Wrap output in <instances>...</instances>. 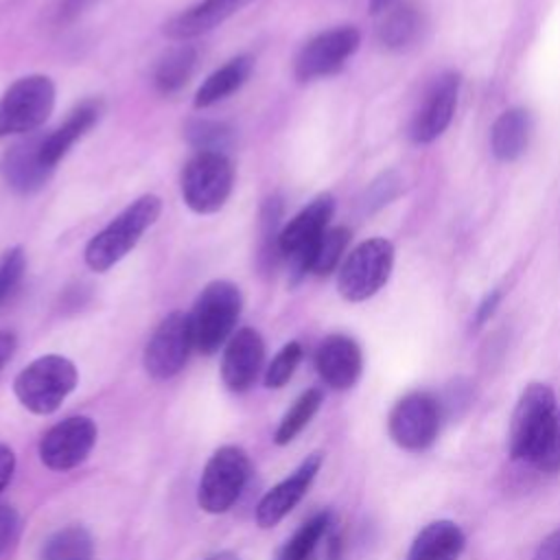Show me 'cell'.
<instances>
[{
  "instance_id": "4316f807",
  "label": "cell",
  "mask_w": 560,
  "mask_h": 560,
  "mask_svg": "<svg viewBox=\"0 0 560 560\" xmlns=\"http://www.w3.org/2000/svg\"><path fill=\"white\" fill-rule=\"evenodd\" d=\"M90 558H92V538L79 525L55 532L42 547V560H90Z\"/></svg>"
},
{
  "instance_id": "ba28073f",
  "label": "cell",
  "mask_w": 560,
  "mask_h": 560,
  "mask_svg": "<svg viewBox=\"0 0 560 560\" xmlns=\"http://www.w3.org/2000/svg\"><path fill=\"white\" fill-rule=\"evenodd\" d=\"M335 212V199L328 192L317 195L308 206H304L282 230L278 238L280 258L289 260L293 282H300L308 273L311 254L328 230V221Z\"/></svg>"
},
{
  "instance_id": "b9f144b4",
  "label": "cell",
  "mask_w": 560,
  "mask_h": 560,
  "mask_svg": "<svg viewBox=\"0 0 560 560\" xmlns=\"http://www.w3.org/2000/svg\"><path fill=\"white\" fill-rule=\"evenodd\" d=\"M306 560H315V558H313V556H311V558H306Z\"/></svg>"
},
{
  "instance_id": "3957f363",
  "label": "cell",
  "mask_w": 560,
  "mask_h": 560,
  "mask_svg": "<svg viewBox=\"0 0 560 560\" xmlns=\"http://www.w3.org/2000/svg\"><path fill=\"white\" fill-rule=\"evenodd\" d=\"M243 306L241 291L230 280H212L188 313L192 343L201 354H214L230 337Z\"/></svg>"
},
{
  "instance_id": "d6986e66",
  "label": "cell",
  "mask_w": 560,
  "mask_h": 560,
  "mask_svg": "<svg viewBox=\"0 0 560 560\" xmlns=\"http://www.w3.org/2000/svg\"><path fill=\"white\" fill-rule=\"evenodd\" d=\"M252 0H201L190 9L177 13L164 24V35L171 39H192L203 35L219 24H223L230 15L241 11Z\"/></svg>"
},
{
  "instance_id": "484cf974",
  "label": "cell",
  "mask_w": 560,
  "mask_h": 560,
  "mask_svg": "<svg viewBox=\"0 0 560 560\" xmlns=\"http://www.w3.org/2000/svg\"><path fill=\"white\" fill-rule=\"evenodd\" d=\"M280 219H282V199L271 195L260 206V245H258V265L265 273H271L278 265L280 249Z\"/></svg>"
},
{
  "instance_id": "9a60e30c",
  "label": "cell",
  "mask_w": 560,
  "mask_h": 560,
  "mask_svg": "<svg viewBox=\"0 0 560 560\" xmlns=\"http://www.w3.org/2000/svg\"><path fill=\"white\" fill-rule=\"evenodd\" d=\"M42 142L44 138L39 133H28L26 138L13 142L0 160L4 182L20 195L37 192L42 186H46L52 173V168L42 160Z\"/></svg>"
},
{
  "instance_id": "cb8c5ba5",
  "label": "cell",
  "mask_w": 560,
  "mask_h": 560,
  "mask_svg": "<svg viewBox=\"0 0 560 560\" xmlns=\"http://www.w3.org/2000/svg\"><path fill=\"white\" fill-rule=\"evenodd\" d=\"M422 11L413 4H396L385 13V20L378 26V42L389 50H402L422 35Z\"/></svg>"
},
{
  "instance_id": "4dcf8cb0",
  "label": "cell",
  "mask_w": 560,
  "mask_h": 560,
  "mask_svg": "<svg viewBox=\"0 0 560 560\" xmlns=\"http://www.w3.org/2000/svg\"><path fill=\"white\" fill-rule=\"evenodd\" d=\"M322 392L319 389H306L295 402L293 407L282 416L278 429H276V444H289L308 422L311 418L317 413L319 405H322Z\"/></svg>"
},
{
  "instance_id": "603a6c76",
  "label": "cell",
  "mask_w": 560,
  "mask_h": 560,
  "mask_svg": "<svg viewBox=\"0 0 560 560\" xmlns=\"http://www.w3.org/2000/svg\"><path fill=\"white\" fill-rule=\"evenodd\" d=\"M254 70V59L249 55H238L230 61H225L219 70H214L195 92L192 105L197 109L210 107L223 98H228L230 94H234L236 90H241V85L249 79Z\"/></svg>"
},
{
  "instance_id": "e0dca14e",
  "label": "cell",
  "mask_w": 560,
  "mask_h": 560,
  "mask_svg": "<svg viewBox=\"0 0 560 560\" xmlns=\"http://www.w3.org/2000/svg\"><path fill=\"white\" fill-rule=\"evenodd\" d=\"M315 368L326 385L332 389H348L359 381L363 370L361 348L348 335H328L317 346Z\"/></svg>"
},
{
  "instance_id": "f546056e",
  "label": "cell",
  "mask_w": 560,
  "mask_h": 560,
  "mask_svg": "<svg viewBox=\"0 0 560 560\" xmlns=\"http://www.w3.org/2000/svg\"><path fill=\"white\" fill-rule=\"evenodd\" d=\"M184 136L190 147L197 151H217L225 153V149L232 144V127L219 120L208 118H192L184 127Z\"/></svg>"
},
{
  "instance_id": "9c48e42d",
  "label": "cell",
  "mask_w": 560,
  "mask_h": 560,
  "mask_svg": "<svg viewBox=\"0 0 560 560\" xmlns=\"http://www.w3.org/2000/svg\"><path fill=\"white\" fill-rule=\"evenodd\" d=\"M440 402L427 392H411L389 411V438L405 451H427L440 433Z\"/></svg>"
},
{
  "instance_id": "44dd1931",
  "label": "cell",
  "mask_w": 560,
  "mask_h": 560,
  "mask_svg": "<svg viewBox=\"0 0 560 560\" xmlns=\"http://www.w3.org/2000/svg\"><path fill=\"white\" fill-rule=\"evenodd\" d=\"M466 547L462 527L453 521L440 518L424 525L413 538L407 560H459Z\"/></svg>"
},
{
  "instance_id": "1f68e13d",
  "label": "cell",
  "mask_w": 560,
  "mask_h": 560,
  "mask_svg": "<svg viewBox=\"0 0 560 560\" xmlns=\"http://www.w3.org/2000/svg\"><path fill=\"white\" fill-rule=\"evenodd\" d=\"M300 359H302V346L298 341H289L287 346H282L265 372V385L273 389L282 387L293 376Z\"/></svg>"
},
{
  "instance_id": "277c9868",
  "label": "cell",
  "mask_w": 560,
  "mask_h": 560,
  "mask_svg": "<svg viewBox=\"0 0 560 560\" xmlns=\"http://www.w3.org/2000/svg\"><path fill=\"white\" fill-rule=\"evenodd\" d=\"M77 385V368L61 354H44L28 363L13 383L18 400L33 413H52Z\"/></svg>"
},
{
  "instance_id": "74e56055",
  "label": "cell",
  "mask_w": 560,
  "mask_h": 560,
  "mask_svg": "<svg viewBox=\"0 0 560 560\" xmlns=\"http://www.w3.org/2000/svg\"><path fill=\"white\" fill-rule=\"evenodd\" d=\"M13 468H15V455L9 446L0 444V492L4 490V486L9 483L11 475H13Z\"/></svg>"
},
{
  "instance_id": "7c38bea8",
  "label": "cell",
  "mask_w": 560,
  "mask_h": 560,
  "mask_svg": "<svg viewBox=\"0 0 560 560\" xmlns=\"http://www.w3.org/2000/svg\"><path fill=\"white\" fill-rule=\"evenodd\" d=\"M192 348L188 315L173 311L158 324L144 348V370L158 381L171 378L186 365Z\"/></svg>"
},
{
  "instance_id": "f1b7e54d",
  "label": "cell",
  "mask_w": 560,
  "mask_h": 560,
  "mask_svg": "<svg viewBox=\"0 0 560 560\" xmlns=\"http://www.w3.org/2000/svg\"><path fill=\"white\" fill-rule=\"evenodd\" d=\"M330 527V514L328 512H319L315 516H311L278 551L276 560H306L313 556L317 542L326 536Z\"/></svg>"
},
{
  "instance_id": "e575fe53",
  "label": "cell",
  "mask_w": 560,
  "mask_h": 560,
  "mask_svg": "<svg viewBox=\"0 0 560 560\" xmlns=\"http://www.w3.org/2000/svg\"><path fill=\"white\" fill-rule=\"evenodd\" d=\"M540 470L545 472H556L560 470V411L556 416V429H553V438H551V444L547 448V453L542 455V459L538 462Z\"/></svg>"
},
{
  "instance_id": "2e32d148",
  "label": "cell",
  "mask_w": 560,
  "mask_h": 560,
  "mask_svg": "<svg viewBox=\"0 0 560 560\" xmlns=\"http://www.w3.org/2000/svg\"><path fill=\"white\" fill-rule=\"evenodd\" d=\"M265 359V343L258 330L241 328L225 346L221 376L232 392H245L254 385Z\"/></svg>"
},
{
  "instance_id": "d4e9b609",
  "label": "cell",
  "mask_w": 560,
  "mask_h": 560,
  "mask_svg": "<svg viewBox=\"0 0 560 560\" xmlns=\"http://www.w3.org/2000/svg\"><path fill=\"white\" fill-rule=\"evenodd\" d=\"M195 66H197V50L190 44H179L171 48L155 66V72H153L155 90L164 96L179 92L188 83Z\"/></svg>"
},
{
  "instance_id": "d6a6232c",
  "label": "cell",
  "mask_w": 560,
  "mask_h": 560,
  "mask_svg": "<svg viewBox=\"0 0 560 560\" xmlns=\"http://www.w3.org/2000/svg\"><path fill=\"white\" fill-rule=\"evenodd\" d=\"M24 271H26V256L22 247H11L0 256V306L18 289Z\"/></svg>"
},
{
  "instance_id": "5b68a950",
  "label": "cell",
  "mask_w": 560,
  "mask_h": 560,
  "mask_svg": "<svg viewBox=\"0 0 560 560\" xmlns=\"http://www.w3.org/2000/svg\"><path fill=\"white\" fill-rule=\"evenodd\" d=\"M55 83L44 74L13 81L0 96V138L35 133L52 114Z\"/></svg>"
},
{
  "instance_id": "5bb4252c",
  "label": "cell",
  "mask_w": 560,
  "mask_h": 560,
  "mask_svg": "<svg viewBox=\"0 0 560 560\" xmlns=\"http://www.w3.org/2000/svg\"><path fill=\"white\" fill-rule=\"evenodd\" d=\"M96 442V427L90 418L61 420L39 442V457L52 470H68L81 464Z\"/></svg>"
},
{
  "instance_id": "ab89813d",
  "label": "cell",
  "mask_w": 560,
  "mask_h": 560,
  "mask_svg": "<svg viewBox=\"0 0 560 560\" xmlns=\"http://www.w3.org/2000/svg\"><path fill=\"white\" fill-rule=\"evenodd\" d=\"M400 0H370V11L372 13H385L392 7H396Z\"/></svg>"
},
{
  "instance_id": "7a4b0ae2",
  "label": "cell",
  "mask_w": 560,
  "mask_h": 560,
  "mask_svg": "<svg viewBox=\"0 0 560 560\" xmlns=\"http://www.w3.org/2000/svg\"><path fill=\"white\" fill-rule=\"evenodd\" d=\"M162 199L158 195H142L116 214L96 236L85 245V265L92 271H107L122 260L142 238V234L158 221Z\"/></svg>"
},
{
  "instance_id": "ffe728a7",
  "label": "cell",
  "mask_w": 560,
  "mask_h": 560,
  "mask_svg": "<svg viewBox=\"0 0 560 560\" xmlns=\"http://www.w3.org/2000/svg\"><path fill=\"white\" fill-rule=\"evenodd\" d=\"M101 116V101H83L81 105H77L70 116L63 120V125H59L55 131H50L48 136H44L42 142V160L46 166H50L55 171L57 162L70 151V147L85 136V131H90L96 120Z\"/></svg>"
},
{
  "instance_id": "6da1fadb",
  "label": "cell",
  "mask_w": 560,
  "mask_h": 560,
  "mask_svg": "<svg viewBox=\"0 0 560 560\" xmlns=\"http://www.w3.org/2000/svg\"><path fill=\"white\" fill-rule=\"evenodd\" d=\"M556 394L545 383H529L512 411L508 431V453L514 462L538 466L547 453L556 429Z\"/></svg>"
},
{
  "instance_id": "7402d4cb",
  "label": "cell",
  "mask_w": 560,
  "mask_h": 560,
  "mask_svg": "<svg viewBox=\"0 0 560 560\" xmlns=\"http://www.w3.org/2000/svg\"><path fill=\"white\" fill-rule=\"evenodd\" d=\"M532 136V114L525 107H510L492 122L490 149L497 160L514 162L518 160Z\"/></svg>"
},
{
  "instance_id": "60d3db41",
  "label": "cell",
  "mask_w": 560,
  "mask_h": 560,
  "mask_svg": "<svg viewBox=\"0 0 560 560\" xmlns=\"http://www.w3.org/2000/svg\"><path fill=\"white\" fill-rule=\"evenodd\" d=\"M208 560H238L234 553H230V551H221V553H214V556H210Z\"/></svg>"
},
{
  "instance_id": "8d00e7d4",
  "label": "cell",
  "mask_w": 560,
  "mask_h": 560,
  "mask_svg": "<svg viewBox=\"0 0 560 560\" xmlns=\"http://www.w3.org/2000/svg\"><path fill=\"white\" fill-rule=\"evenodd\" d=\"M534 560H560V529L542 538L534 553Z\"/></svg>"
},
{
  "instance_id": "8fae6325",
  "label": "cell",
  "mask_w": 560,
  "mask_h": 560,
  "mask_svg": "<svg viewBox=\"0 0 560 560\" xmlns=\"http://www.w3.org/2000/svg\"><path fill=\"white\" fill-rule=\"evenodd\" d=\"M361 35L354 26L328 28L308 39L293 61V74L298 81H315L330 77L343 68V63L359 48Z\"/></svg>"
},
{
  "instance_id": "83f0119b",
  "label": "cell",
  "mask_w": 560,
  "mask_h": 560,
  "mask_svg": "<svg viewBox=\"0 0 560 560\" xmlns=\"http://www.w3.org/2000/svg\"><path fill=\"white\" fill-rule=\"evenodd\" d=\"M350 230L343 228V225H337V228H328L322 238L317 241L313 254H311V260H308V273H315L319 278L332 273L350 243Z\"/></svg>"
},
{
  "instance_id": "8992f818",
  "label": "cell",
  "mask_w": 560,
  "mask_h": 560,
  "mask_svg": "<svg viewBox=\"0 0 560 560\" xmlns=\"http://www.w3.org/2000/svg\"><path fill=\"white\" fill-rule=\"evenodd\" d=\"M234 186V166L225 153L197 151L184 166L179 188L184 203L197 214L221 210Z\"/></svg>"
},
{
  "instance_id": "836d02e7",
  "label": "cell",
  "mask_w": 560,
  "mask_h": 560,
  "mask_svg": "<svg viewBox=\"0 0 560 560\" xmlns=\"http://www.w3.org/2000/svg\"><path fill=\"white\" fill-rule=\"evenodd\" d=\"M18 527H20L18 512L13 508H9V505H0V556L15 540Z\"/></svg>"
},
{
  "instance_id": "ac0fdd59",
  "label": "cell",
  "mask_w": 560,
  "mask_h": 560,
  "mask_svg": "<svg viewBox=\"0 0 560 560\" xmlns=\"http://www.w3.org/2000/svg\"><path fill=\"white\" fill-rule=\"evenodd\" d=\"M319 466H322V453H313L298 466V470H293V475L282 479L278 486H273L256 508L258 525L273 527L278 521H282L295 508V503L306 494L308 486L319 472Z\"/></svg>"
},
{
  "instance_id": "30bf717a",
  "label": "cell",
  "mask_w": 560,
  "mask_h": 560,
  "mask_svg": "<svg viewBox=\"0 0 560 560\" xmlns=\"http://www.w3.org/2000/svg\"><path fill=\"white\" fill-rule=\"evenodd\" d=\"M249 475V459L238 446L219 448L206 464L197 501L210 514L225 512L241 494Z\"/></svg>"
},
{
  "instance_id": "d590c367",
  "label": "cell",
  "mask_w": 560,
  "mask_h": 560,
  "mask_svg": "<svg viewBox=\"0 0 560 560\" xmlns=\"http://www.w3.org/2000/svg\"><path fill=\"white\" fill-rule=\"evenodd\" d=\"M499 304H501V291L494 289V291H490V293L479 302V306H477V311H475L472 328H481V326L494 315V311H497Z\"/></svg>"
},
{
  "instance_id": "52a82bcc",
  "label": "cell",
  "mask_w": 560,
  "mask_h": 560,
  "mask_svg": "<svg viewBox=\"0 0 560 560\" xmlns=\"http://www.w3.org/2000/svg\"><path fill=\"white\" fill-rule=\"evenodd\" d=\"M394 267V245L374 236L359 243L341 262L337 289L348 302H363L372 298L389 280Z\"/></svg>"
},
{
  "instance_id": "f35d334b",
  "label": "cell",
  "mask_w": 560,
  "mask_h": 560,
  "mask_svg": "<svg viewBox=\"0 0 560 560\" xmlns=\"http://www.w3.org/2000/svg\"><path fill=\"white\" fill-rule=\"evenodd\" d=\"M18 346V339L11 330H0V372L7 365V361L13 357Z\"/></svg>"
},
{
  "instance_id": "4fadbf2b",
  "label": "cell",
  "mask_w": 560,
  "mask_h": 560,
  "mask_svg": "<svg viewBox=\"0 0 560 560\" xmlns=\"http://www.w3.org/2000/svg\"><path fill=\"white\" fill-rule=\"evenodd\" d=\"M459 83L457 72H444L431 83L409 127V136L416 144H429L446 131L457 107Z\"/></svg>"
}]
</instances>
